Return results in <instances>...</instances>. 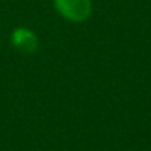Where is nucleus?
<instances>
[{"label":"nucleus","mask_w":151,"mask_h":151,"mask_svg":"<svg viewBox=\"0 0 151 151\" xmlns=\"http://www.w3.org/2000/svg\"><path fill=\"white\" fill-rule=\"evenodd\" d=\"M12 44L18 51L24 54H32L38 49V38L34 31L25 27H19L12 32Z\"/></svg>","instance_id":"f03ea898"},{"label":"nucleus","mask_w":151,"mask_h":151,"mask_svg":"<svg viewBox=\"0 0 151 151\" xmlns=\"http://www.w3.org/2000/svg\"><path fill=\"white\" fill-rule=\"evenodd\" d=\"M56 10L70 22H84L91 16V0H53Z\"/></svg>","instance_id":"f257e3e1"}]
</instances>
